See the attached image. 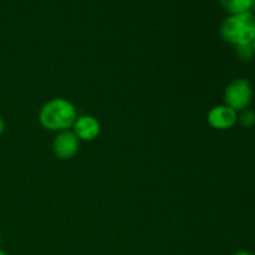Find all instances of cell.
Masks as SVG:
<instances>
[{
  "instance_id": "obj_7",
  "label": "cell",
  "mask_w": 255,
  "mask_h": 255,
  "mask_svg": "<svg viewBox=\"0 0 255 255\" xmlns=\"http://www.w3.org/2000/svg\"><path fill=\"white\" fill-rule=\"evenodd\" d=\"M219 4L229 15H234L252 11L255 0H219Z\"/></svg>"
},
{
  "instance_id": "obj_4",
  "label": "cell",
  "mask_w": 255,
  "mask_h": 255,
  "mask_svg": "<svg viewBox=\"0 0 255 255\" xmlns=\"http://www.w3.org/2000/svg\"><path fill=\"white\" fill-rule=\"evenodd\" d=\"M207 121L214 129L226 131L238 124V112L227 105H218L209 110Z\"/></svg>"
},
{
  "instance_id": "obj_9",
  "label": "cell",
  "mask_w": 255,
  "mask_h": 255,
  "mask_svg": "<svg viewBox=\"0 0 255 255\" xmlns=\"http://www.w3.org/2000/svg\"><path fill=\"white\" fill-rule=\"evenodd\" d=\"M237 56L242 61H251L252 59L255 56V52L253 49V45H242V46L236 47Z\"/></svg>"
},
{
  "instance_id": "obj_6",
  "label": "cell",
  "mask_w": 255,
  "mask_h": 255,
  "mask_svg": "<svg viewBox=\"0 0 255 255\" xmlns=\"http://www.w3.org/2000/svg\"><path fill=\"white\" fill-rule=\"evenodd\" d=\"M72 132L77 136L80 141H94L101 132V125L90 115H84L75 120L72 125Z\"/></svg>"
},
{
  "instance_id": "obj_1",
  "label": "cell",
  "mask_w": 255,
  "mask_h": 255,
  "mask_svg": "<svg viewBox=\"0 0 255 255\" xmlns=\"http://www.w3.org/2000/svg\"><path fill=\"white\" fill-rule=\"evenodd\" d=\"M77 112L74 104L64 97H55L42 105L39 112V121L47 131L62 132L72 128Z\"/></svg>"
},
{
  "instance_id": "obj_8",
  "label": "cell",
  "mask_w": 255,
  "mask_h": 255,
  "mask_svg": "<svg viewBox=\"0 0 255 255\" xmlns=\"http://www.w3.org/2000/svg\"><path fill=\"white\" fill-rule=\"evenodd\" d=\"M238 122L244 128H252L255 126V111L252 109H246L238 112Z\"/></svg>"
},
{
  "instance_id": "obj_3",
  "label": "cell",
  "mask_w": 255,
  "mask_h": 255,
  "mask_svg": "<svg viewBox=\"0 0 255 255\" xmlns=\"http://www.w3.org/2000/svg\"><path fill=\"white\" fill-rule=\"evenodd\" d=\"M253 85L247 79H236L227 85L224 90V105L241 112L248 109L253 101Z\"/></svg>"
},
{
  "instance_id": "obj_5",
  "label": "cell",
  "mask_w": 255,
  "mask_h": 255,
  "mask_svg": "<svg viewBox=\"0 0 255 255\" xmlns=\"http://www.w3.org/2000/svg\"><path fill=\"white\" fill-rule=\"evenodd\" d=\"M80 139L72 131L59 132L52 142V151L60 159H70L79 152Z\"/></svg>"
},
{
  "instance_id": "obj_10",
  "label": "cell",
  "mask_w": 255,
  "mask_h": 255,
  "mask_svg": "<svg viewBox=\"0 0 255 255\" xmlns=\"http://www.w3.org/2000/svg\"><path fill=\"white\" fill-rule=\"evenodd\" d=\"M234 255H254V254L249 251H239V252H237Z\"/></svg>"
},
{
  "instance_id": "obj_11",
  "label": "cell",
  "mask_w": 255,
  "mask_h": 255,
  "mask_svg": "<svg viewBox=\"0 0 255 255\" xmlns=\"http://www.w3.org/2000/svg\"><path fill=\"white\" fill-rule=\"evenodd\" d=\"M4 128H5V124H4V120L1 119V116H0V134L4 132Z\"/></svg>"
},
{
  "instance_id": "obj_14",
  "label": "cell",
  "mask_w": 255,
  "mask_h": 255,
  "mask_svg": "<svg viewBox=\"0 0 255 255\" xmlns=\"http://www.w3.org/2000/svg\"><path fill=\"white\" fill-rule=\"evenodd\" d=\"M0 242H1V232H0Z\"/></svg>"
},
{
  "instance_id": "obj_12",
  "label": "cell",
  "mask_w": 255,
  "mask_h": 255,
  "mask_svg": "<svg viewBox=\"0 0 255 255\" xmlns=\"http://www.w3.org/2000/svg\"><path fill=\"white\" fill-rule=\"evenodd\" d=\"M0 255H7L6 253H5L4 251H1V249H0Z\"/></svg>"
},
{
  "instance_id": "obj_13",
  "label": "cell",
  "mask_w": 255,
  "mask_h": 255,
  "mask_svg": "<svg viewBox=\"0 0 255 255\" xmlns=\"http://www.w3.org/2000/svg\"><path fill=\"white\" fill-rule=\"evenodd\" d=\"M252 45H253V49H254V52H255V39H254V41H253V44H252Z\"/></svg>"
},
{
  "instance_id": "obj_2",
  "label": "cell",
  "mask_w": 255,
  "mask_h": 255,
  "mask_svg": "<svg viewBox=\"0 0 255 255\" xmlns=\"http://www.w3.org/2000/svg\"><path fill=\"white\" fill-rule=\"evenodd\" d=\"M222 37L234 46L253 44L255 39V14L252 11L228 15L221 25Z\"/></svg>"
}]
</instances>
